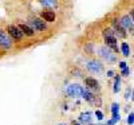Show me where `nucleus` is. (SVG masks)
I'll use <instances>...</instances> for the list:
<instances>
[{
    "label": "nucleus",
    "mask_w": 134,
    "mask_h": 125,
    "mask_svg": "<svg viewBox=\"0 0 134 125\" xmlns=\"http://www.w3.org/2000/svg\"><path fill=\"white\" fill-rule=\"evenodd\" d=\"M82 92H83V86H81L79 84H70L66 87V93L72 98L82 97Z\"/></svg>",
    "instance_id": "f257e3e1"
},
{
    "label": "nucleus",
    "mask_w": 134,
    "mask_h": 125,
    "mask_svg": "<svg viewBox=\"0 0 134 125\" xmlns=\"http://www.w3.org/2000/svg\"><path fill=\"white\" fill-rule=\"evenodd\" d=\"M119 113V104L114 102L113 105H111V114H118Z\"/></svg>",
    "instance_id": "6ab92c4d"
},
{
    "label": "nucleus",
    "mask_w": 134,
    "mask_h": 125,
    "mask_svg": "<svg viewBox=\"0 0 134 125\" xmlns=\"http://www.w3.org/2000/svg\"><path fill=\"white\" fill-rule=\"evenodd\" d=\"M127 124L129 125H133L134 124V113H129V116H127Z\"/></svg>",
    "instance_id": "412c9836"
},
{
    "label": "nucleus",
    "mask_w": 134,
    "mask_h": 125,
    "mask_svg": "<svg viewBox=\"0 0 134 125\" xmlns=\"http://www.w3.org/2000/svg\"><path fill=\"white\" fill-rule=\"evenodd\" d=\"M95 117H97L98 121H102L103 120V113L100 110H95Z\"/></svg>",
    "instance_id": "4be33fe9"
},
{
    "label": "nucleus",
    "mask_w": 134,
    "mask_h": 125,
    "mask_svg": "<svg viewBox=\"0 0 134 125\" xmlns=\"http://www.w3.org/2000/svg\"><path fill=\"white\" fill-rule=\"evenodd\" d=\"M57 125H67V124H64V122H59V124H57Z\"/></svg>",
    "instance_id": "c756f323"
},
{
    "label": "nucleus",
    "mask_w": 134,
    "mask_h": 125,
    "mask_svg": "<svg viewBox=\"0 0 134 125\" xmlns=\"http://www.w3.org/2000/svg\"><path fill=\"white\" fill-rule=\"evenodd\" d=\"M82 98H83V100H86L87 102H90V104L97 105V96L91 92L90 89L83 87V92H82Z\"/></svg>",
    "instance_id": "6e6552de"
},
{
    "label": "nucleus",
    "mask_w": 134,
    "mask_h": 125,
    "mask_svg": "<svg viewBox=\"0 0 134 125\" xmlns=\"http://www.w3.org/2000/svg\"><path fill=\"white\" fill-rule=\"evenodd\" d=\"M113 28H114L115 32L118 34V37H121V38H125V37H126V30L122 27L121 22H119L118 19H114V20H113Z\"/></svg>",
    "instance_id": "9b49d317"
},
{
    "label": "nucleus",
    "mask_w": 134,
    "mask_h": 125,
    "mask_svg": "<svg viewBox=\"0 0 134 125\" xmlns=\"http://www.w3.org/2000/svg\"><path fill=\"white\" fill-rule=\"evenodd\" d=\"M129 75H130V67L126 66L125 69L121 70V77H129Z\"/></svg>",
    "instance_id": "aec40b11"
},
{
    "label": "nucleus",
    "mask_w": 134,
    "mask_h": 125,
    "mask_svg": "<svg viewBox=\"0 0 134 125\" xmlns=\"http://www.w3.org/2000/svg\"><path fill=\"white\" fill-rule=\"evenodd\" d=\"M8 34L11 35V38H14V39H16V40H20L21 38H23V32L20 31V28L19 27H16V26H8Z\"/></svg>",
    "instance_id": "1a4fd4ad"
},
{
    "label": "nucleus",
    "mask_w": 134,
    "mask_h": 125,
    "mask_svg": "<svg viewBox=\"0 0 134 125\" xmlns=\"http://www.w3.org/2000/svg\"><path fill=\"white\" fill-rule=\"evenodd\" d=\"M121 51H122V54H124L125 56H129L130 55V46H129V43H126V42H124L121 44Z\"/></svg>",
    "instance_id": "f3484780"
},
{
    "label": "nucleus",
    "mask_w": 134,
    "mask_h": 125,
    "mask_svg": "<svg viewBox=\"0 0 134 125\" xmlns=\"http://www.w3.org/2000/svg\"><path fill=\"white\" fill-rule=\"evenodd\" d=\"M119 22H121L122 27H124L125 30H131L134 27V22H133V19H131L130 15H124V16L119 19Z\"/></svg>",
    "instance_id": "9d476101"
},
{
    "label": "nucleus",
    "mask_w": 134,
    "mask_h": 125,
    "mask_svg": "<svg viewBox=\"0 0 134 125\" xmlns=\"http://www.w3.org/2000/svg\"><path fill=\"white\" fill-rule=\"evenodd\" d=\"M83 82H85V85H86L87 89H90V90H97V92H99V90H100L99 82L97 81L95 78H93V77H86V78L83 79Z\"/></svg>",
    "instance_id": "0eeeda50"
},
{
    "label": "nucleus",
    "mask_w": 134,
    "mask_h": 125,
    "mask_svg": "<svg viewBox=\"0 0 134 125\" xmlns=\"http://www.w3.org/2000/svg\"><path fill=\"white\" fill-rule=\"evenodd\" d=\"M97 51H98L100 58L106 59L107 62H115V56H114L113 51H111V49H109L107 46H100V47H98Z\"/></svg>",
    "instance_id": "f03ea898"
},
{
    "label": "nucleus",
    "mask_w": 134,
    "mask_h": 125,
    "mask_svg": "<svg viewBox=\"0 0 134 125\" xmlns=\"http://www.w3.org/2000/svg\"><path fill=\"white\" fill-rule=\"evenodd\" d=\"M0 47H3L4 50H9L12 47V40H11L9 35L0 28Z\"/></svg>",
    "instance_id": "20e7f679"
},
{
    "label": "nucleus",
    "mask_w": 134,
    "mask_h": 125,
    "mask_svg": "<svg viewBox=\"0 0 134 125\" xmlns=\"http://www.w3.org/2000/svg\"><path fill=\"white\" fill-rule=\"evenodd\" d=\"M130 16H131V19H133V22H134V9H131V12H130Z\"/></svg>",
    "instance_id": "cd10ccee"
},
{
    "label": "nucleus",
    "mask_w": 134,
    "mask_h": 125,
    "mask_svg": "<svg viewBox=\"0 0 134 125\" xmlns=\"http://www.w3.org/2000/svg\"><path fill=\"white\" fill-rule=\"evenodd\" d=\"M126 66H127V63H126V62H124V61L119 62V69H121V70H122V69H125Z\"/></svg>",
    "instance_id": "393cba45"
},
{
    "label": "nucleus",
    "mask_w": 134,
    "mask_h": 125,
    "mask_svg": "<svg viewBox=\"0 0 134 125\" xmlns=\"http://www.w3.org/2000/svg\"><path fill=\"white\" fill-rule=\"evenodd\" d=\"M39 2L44 7H48V8H54V7L58 6V0H39Z\"/></svg>",
    "instance_id": "2eb2a0df"
},
{
    "label": "nucleus",
    "mask_w": 134,
    "mask_h": 125,
    "mask_svg": "<svg viewBox=\"0 0 134 125\" xmlns=\"http://www.w3.org/2000/svg\"><path fill=\"white\" fill-rule=\"evenodd\" d=\"M131 100L134 101V90H133V93H131Z\"/></svg>",
    "instance_id": "c85d7f7f"
},
{
    "label": "nucleus",
    "mask_w": 134,
    "mask_h": 125,
    "mask_svg": "<svg viewBox=\"0 0 134 125\" xmlns=\"http://www.w3.org/2000/svg\"><path fill=\"white\" fill-rule=\"evenodd\" d=\"M105 46H107L109 49H111L114 53H118V42H117V38L115 35H109V37H105Z\"/></svg>",
    "instance_id": "39448f33"
},
{
    "label": "nucleus",
    "mask_w": 134,
    "mask_h": 125,
    "mask_svg": "<svg viewBox=\"0 0 134 125\" xmlns=\"http://www.w3.org/2000/svg\"><path fill=\"white\" fill-rule=\"evenodd\" d=\"M109 35H114L113 30H111V28H106V30H103V37H109Z\"/></svg>",
    "instance_id": "5701e85b"
},
{
    "label": "nucleus",
    "mask_w": 134,
    "mask_h": 125,
    "mask_svg": "<svg viewBox=\"0 0 134 125\" xmlns=\"http://www.w3.org/2000/svg\"><path fill=\"white\" fill-rule=\"evenodd\" d=\"M78 118H79V122H82L83 125H91V122H93V114H91L90 112L81 113Z\"/></svg>",
    "instance_id": "f8f14e48"
},
{
    "label": "nucleus",
    "mask_w": 134,
    "mask_h": 125,
    "mask_svg": "<svg viewBox=\"0 0 134 125\" xmlns=\"http://www.w3.org/2000/svg\"><path fill=\"white\" fill-rule=\"evenodd\" d=\"M119 120H121V116H119V113H118V114H113V118L107 121V125H114V124H115V122H118Z\"/></svg>",
    "instance_id": "a211bd4d"
},
{
    "label": "nucleus",
    "mask_w": 134,
    "mask_h": 125,
    "mask_svg": "<svg viewBox=\"0 0 134 125\" xmlns=\"http://www.w3.org/2000/svg\"><path fill=\"white\" fill-rule=\"evenodd\" d=\"M19 28H20L21 32H23V35H27V37H32L34 34H35L34 32V28L31 26H28V24H20Z\"/></svg>",
    "instance_id": "4468645a"
},
{
    "label": "nucleus",
    "mask_w": 134,
    "mask_h": 125,
    "mask_svg": "<svg viewBox=\"0 0 134 125\" xmlns=\"http://www.w3.org/2000/svg\"><path fill=\"white\" fill-rule=\"evenodd\" d=\"M121 90V75H115L114 77V87H113V92L118 93Z\"/></svg>",
    "instance_id": "dca6fc26"
},
{
    "label": "nucleus",
    "mask_w": 134,
    "mask_h": 125,
    "mask_svg": "<svg viewBox=\"0 0 134 125\" xmlns=\"http://www.w3.org/2000/svg\"><path fill=\"white\" fill-rule=\"evenodd\" d=\"M30 24L32 28H35L38 31H44L47 28V24H46V22H43V19H39V18H32L30 20Z\"/></svg>",
    "instance_id": "423d86ee"
},
{
    "label": "nucleus",
    "mask_w": 134,
    "mask_h": 125,
    "mask_svg": "<svg viewBox=\"0 0 134 125\" xmlns=\"http://www.w3.org/2000/svg\"><path fill=\"white\" fill-rule=\"evenodd\" d=\"M129 97H131V89H130V87H127L126 92H125V98L129 100Z\"/></svg>",
    "instance_id": "b1692460"
},
{
    "label": "nucleus",
    "mask_w": 134,
    "mask_h": 125,
    "mask_svg": "<svg viewBox=\"0 0 134 125\" xmlns=\"http://www.w3.org/2000/svg\"><path fill=\"white\" fill-rule=\"evenodd\" d=\"M72 125H83V124H82V122H79V121H74V122H72Z\"/></svg>",
    "instance_id": "bb28decb"
},
{
    "label": "nucleus",
    "mask_w": 134,
    "mask_h": 125,
    "mask_svg": "<svg viewBox=\"0 0 134 125\" xmlns=\"http://www.w3.org/2000/svg\"><path fill=\"white\" fill-rule=\"evenodd\" d=\"M86 69L90 71V73L99 74V73L103 71V65H102V62H99L97 59H93V61L86 62Z\"/></svg>",
    "instance_id": "7ed1b4c3"
},
{
    "label": "nucleus",
    "mask_w": 134,
    "mask_h": 125,
    "mask_svg": "<svg viewBox=\"0 0 134 125\" xmlns=\"http://www.w3.org/2000/svg\"><path fill=\"white\" fill-rule=\"evenodd\" d=\"M107 77H110V78L114 77V71H113V70H109V71H107Z\"/></svg>",
    "instance_id": "a878e982"
},
{
    "label": "nucleus",
    "mask_w": 134,
    "mask_h": 125,
    "mask_svg": "<svg viewBox=\"0 0 134 125\" xmlns=\"http://www.w3.org/2000/svg\"><path fill=\"white\" fill-rule=\"evenodd\" d=\"M55 12L54 11H43L42 12V19L44 22H47V23H52V22H55Z\"/></svg>",
    "instance_id": "ddd939ff"
}]
</instances>
